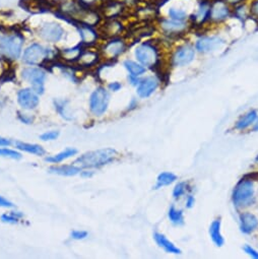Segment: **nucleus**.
Wrapping results in <instances>:
<instances>
[{"label": "nucleus", "mask_w": 258, "mask_h": 259, "mask_svg": "<svg viewBox=\"0 0 258 259\" xmlns=\"http://www.w3.org/2000/svg\"><path fill=\"white\" fill-rule=\"evenodd\" d=\"M56 10L62 18L70 20L76 26L87 25L97 28L104 20L100 10L88 9L76 0H61L56 4Z\"/></svg>", "instance_id": "nucleus-1"}, {"label": "nucleus", "mask_w": 258, "mask_h": 259, "mask_svg": "<svg viewBox=\"0 0 258 259\" xmlns=\"http://www.w3.org/2000/svg\"><path fill=\"white\" fill-rule=\"evenodd\" d=\"M25 38L21 33H0V57L16 61L22 57Z\"/></svg>", "instance_id": "nucleus-2"}, {"label": "nucleus", "mask_w": 258, "mask_h": 259, "mask_svg": "<svg viewBox=\"0 0 258 259\" xmlns=\"http://www.w3.org/2000/svg\"><path fill=\"white\" fill-rule=\"evenodd\" d=\"M117 155L116 151L113 149H103L98 151L89 152L78 159L75 160L74 165L79 168H100L104 165L111 163L115 156Z\"/></svg>", "instance_id": "nucleus-3"}, {"label": "nucleus", "mask_w": 258, "mask_h": 259, "mask_svg": "<svg viewBox=\"0 0 258 259\" xmlns=\"http://www.w3.org/2000/svg\"><path fill=\"white\" fill-rule=\"evenodd\" d=\"M136 58L146 68L157 69L161 64V53L159 47L151 42L146 41L140 44L135 51Z\"/></svg>", "instance_id": "nucleus-4"}, {"label": "nucleus", "mask_w": 258, "mask_h": 259, "mask_svg": "<svg viewBox=\"0 0 258 259\" xmlns=\"http://www.w3.org/2000/svg\"><path fill=\"white\" fill-rule=\"evenodd\" d=\"M53 56L54 52L51 49H48L39 43H32L23 51L22 59L25 64L36 66L43 65L48 60L52 59Z\"/></svg>", "instance_id": "nucleus-5"}, {"label": "nucleus", "mask_w": 258, "mask_h": 259, "mask_svg": "<svg viewBox=\"0 0 258 259\" xmlns=\"http://www.w3.org/2000/svg\"><path fill=\"white\" fill-rule=\"evenodd\" d=\"M233 202L237 207H246L254 202V186L250 178H243L233 191Z\"/></svg>", "instance_id": "nucleus-6"}, {"label": "nucleus", "mask_w": 258, "mask_h": 259, "mask_svg": "<svg viewBox=\"0 0 258 259\" xmlns=\"http://www.w3.org/2000/svg\"><path fill=\"white\" fill-rule=\"evenodd\" d=\"M233 16V7L227 0H210L207 23L223 24Z\"/></svg>", "instance_id": "nucleus-7"}, {"label": "nucleus", "mask_w": 258, "mask_h": 259, "mask_svg": "<svg viewBox=\"0 0 258 259\" xmlns=\"http://www.w3.org/2000/svg\"><path fill=\"white\" fill-rule=\"evenodd\" d=\"M158 26L166 36L179 37L184 35L188 31V29L190 28V23L189 21L181 22L164 17L159 19Z\"/></svg>", "instance_id": "nucleus-8"}, {"label": "nucleus", "mask_w": 258, "mask_h": 259, "mask_svg": "<svg viewBox=\"0 0 258 259\" xmlns=\"http://www.w3.org/2000/svg\"><path fill=\"white\" fill-rule=\"evenodd\" d=\"M38 35L48 43H58L63 39L65 30L59 23L45 22L38 28Z\"/></svg>", "instance_id": "nucleus-9"}, {"label": "nucleus", "mask_w": 258, "mask_h": 259, "mask_svg": "<svg viewBox=\"0 0 258 259\" xmlns=\"http://www.w3.org/2000/svg\"><path fill=\"white\" fill-rule=\"evenodd\" d=\"M22 77L24 78V80L31 83L33 90L37 94L44 93V82L47 77V74L44 69L30 65L23 69Z\"/></svg>", "instance_id": "nucleus-10"}, {"label": "nucleus", "mask_w": 258, "mask_h": 259, "mask_svg": "<svg viewBox=\"0 0 258 259\" xmlns=\"http://www.w3.org/2000/svg\"><path fill=\"white\" fill-rule=\"evenodd\" d=\"M196 55L195 47L191 44H183L179 46L171 56V63L173 66L181 67L190 64Z\"/></svg>", "instance_id": "nucleus-11"}, {"label": "nucleus", "mask_w": 258, "mask_h": 259, "mask_svg": "<svg viewBox=\"0 0 258 259\" xmlns=\"http://www.w3.org/2000/svg\"><path fill=\"white\" fill-rule=\"evenodd\" d=\"M98 28L101 37L106 40L120 37L125 31V26L121 19H104Z\"/></svg>", "instance_id": "nucleus-12"}, {"label": "nucleus", "mask_w": 258, "mask_h": 259, "mask_svg": "<svg viewBox=\"0 0 258 259\" xmlns=\"http://www.w3.org/2000/svg\"><path fill=\"white\" fill-rule=\"evenodd\" d=\"M128 48V43L123 37H116L112 39H107L106 43L102 48V53L107 59L115 60L121 56Z\"/></svg>", "instance_id": "nucleus-13"}, {"label": "nucleus", "mask_w": 258, "mask_h": 259, "mask_svg": "<svg viewBox=\"0 0 258 259\" xmlns=\"http://www.w3.org/2000/svg\"><path fill=\"white\" fill-rule=\"evenodd\" d=\"M110 96L104 88H98L91 96L90 99V108L91 111L97 115H103L108 108Z\"/></svg>", "instance_id": "nucleus-14"}, {"label": "nucleus", "mask_w": 258, "mask_h": 259, "mask_svg": "<svg viewBox=\"0 0 258 259\" xmlns=\"http://www.w3.org/2000/svg\"><path fill=\"white\" fill-rule=\"evenodd\" d=\"M99 10L104 19H121L128 9L121 0H105Z\"/></svg>", "instance_id": "nucleus-15"}, {"label": "nucleus", "mask_w": 258, "mask_h": 259, "mask_svg": "<svg viewBox=\"0 0 258 259\" xmlns=\"http://www.w3.org/2000/svg\"><path fill=\"white\" fill-rule=\"evenodd\" d=\"M225 41L219 36H201L195 42V50L199 53L205 54L221 48Z\"/></svg>", "instance_id": "nucleus-16"}, {"label": "nucleus", "mask_w": 258, "mask_h": 259, "mask_svg": "<svg viewBox=\"0 0 258 259\" xmlns=\"http://www.w3.org/2000/svg\"><path fill=\"white\" fill-rule=\"evenodd\" d=\"M210 8V0H200L197 5L194 13L190 15L189 22L191 25L195 26H203L208 21Z\"/></svg>", "instance_id": "nucleus-17"}, {"label": "nucleus", "mask_w": 258, "mask_h": 259, "mask_svg": "<svg viewBox=\"0 0 258 259\" xmlns=\"http://www.w3.org/2000/svg\"><path fill=\"white\" fill-rule=\"evenodd\" d=\"M76 27L80 36L81 45L91 47V46H94L96 43H98V40L101 37V35L99 30L96 29V27L87 26V25H78Z\"/></svg>", "instance_id": "nucleus-18"}, {"label": "nucleus", "mask_w": 258, "mask_h": 259, "mask_svg": "<svg viewBox=\"0 0 258 259\" xmlns=\"http://www.w3.org/2000/svg\"><path fill=\"white\" fill-rule=\"evenodd\" d=\"M19 104L27 110L35 109L39 105V97L33 89L21 90L18 94Z\"/></svg>", "instance_id": "nucleus-19"}, {"label": "nucleus", "mask_w": 258, "mask_h": 259, "mask_svg": "<svg viewBox=\"0 0 258 259\" xmlns=\"http://www.w3.org/2000/svg\"><path fill=\"white\" fill-rule=\"evenodd\" d=\"M159 87V79L155 76H147L138 84V95L141 98L150 97Z\"/></svg>", "instance_id": "nucleus-20"}, {"label": "nucleus", "mask_w": 258, "mask_h": 259, "mask_svg": "<svg viewBox=\"0 0 258 259\" xmlns=\"http://www.w3.org/2000/svg\"><path fill=\"white\" fill-rule=\"evenodd\" d=\"M258 228V220L251 212H243L240 215V229L244 234H250Z\"/></svg>", "instance_id": "nucleus-21"}, {"label": "nucleus", "mask_w": 258, "mask_h": 259, "mask_svg": "<svg viewBox=\"0 0 258 259\" xmlns=\"http://www.w3.org/2000/svg\"><path fill=\"white\" fill-rule=\"evenodd\" d=\"M167 18L175 21L186 22V21H189L190 14L188 13L187 9L183 6L172 5L167 9Z\"/></svg>", "instance_id": "nucleus-22"}, {"label": "nucleus", "mask_w": 258, "mask_h": 259, "mask_svg": "<svg viewBox=\"0 0 258 259\" xmlns=\"http://www.w3.org/2000/svg\"><path fill=\"white\" fill-rule=\"evenodd\" d=\"M154 238L157 242V244L163 248L167 253H172V254H180L181 250L175 246L174 243H172L165 235L160 234V233H155Z\"/></svg>", "instance_id": "nucleus-23"}, {"label": "nucleus", "mask_w": 258, "mask_h": 259, "mask_svg": "<svg viewBox=\"0 0 258 259\" xmlns=\"http://www.w3.org/2000/svg\"><path fill=\"white\" fill-rule=\"evenodd\" d=\"M209 235H210V238L212 240V242L219 246V247H222L225 243V240H224V237L221 233V221L220 220H214L210 227H209Z\"/></svg>", "instance_id": "nucleus-24"}, {"label": "nucleus", "mask_w": 258, "mask_h": 259, "mask_svg": "<svg viewBox=\"0 0 258 259\" xmlns=\"http://www.w3.org/2000/svg\"><path fill=\"white\" fill-rule=\"evenodd\" d=\"M123 65L126 68V70L129 72V75H133V76L140 77L147 71V68L144 65H142L139 61L137 62L134 60L127 59L124 61Z\"/></svg>", "instance_id": "nucleus-25"}, {"label": "nucleus", "mask_w": 258, "mask_h": 259, "mask_svg": "<svg viewBox=\"0 0 258 259\" xmlns=\"http://www.w3.org/2000/svg\"><path fill=\"white\" fill-rule=\"evenodd\" d=\"M234 18L244 22L250 18V10H249V4L246 3H240L233 7V16Z\"/></svg>", "instance_id": "nucleus-26"}, {"label": "nucleus", "mask_w": 258, "mask_h": 259, "mask_svg": "<svg viewBox=\"0 0 258 259\" xmlns=\"http://www.w3.org/2000/svg\"><path fill=\"white\" fill-rule=\"evenodd\" d=\"M50 173L57 174L60 176H74L80 172V168L75 165H65L60 167H52L49 169Z\"/></svg>", "instance_id": "nucleus-27"}, {"label": "nucleus", "mask_w": 258, "mask_h": 259, "mask_svg": "<svg viewBox=\"0 0 258 259\" xmlns=\"http://www.w3.org/2000/svg\"><path fill=\"white\" fill-rule=\"evenodd\" d=\"M256 119H257L256 111H254V110L249 111L248 113H246L244 116H242L238 120V122L236 123V128L242 131V129H245V128L249 127L250 125H252L256 121Z\"/></svg>", "instance_id": "nucleus-28"}, {"label": "nucleus", "mask_w": 258, "mask_h": 259, "mask_svg": "<svg viewBox=\"0 0 258 259\" xmlns=\"http://www.w3.org/2000/svg\"><path fill=\"white\" fill-rule=\"evenodd\" d=\"M82 50H83V48L80 45L73 47V48L63 49L61 51V57L69 62H77Z\"/></svg>", "instance_id": "nucleus-29"}, {"label": "nucleus", "mask_w": 258, "mask_h": 259, "mask_svg": "<svg viewBox=\"0 0 258 259\" xmlns=\"http://www.w3.org/2000/svg\"><path fill=\"white\" fill-rule=\"evenodd\" d=\"M16 147L21 151H24V152H27V153H30V154H34V155H37V156H43L45 154V150L39 145L17 142Z\"/></svg>", "instance_id": "nucleus-30"}, {"label": "nucleus", "mask_w": 258, "mask_h": 259, "mask_svg": "<svg viewBox=\"0 0 258 259\" xmlns=\"http://www.w3.org/2000/svg\"><path fill=\"white\" fill-rule=\"evenodd\" d=\"M77 153V151L75 149H71V148H68L66 149L65 151L53 156V157H49V158H46V162H49V163H60L68 158H71L73 157L75 154Z\"/></svg>", "instance_id": "nucleus-31"}, {"label": "nucleus", "mask_w": 258, "mask_h": 259, "mask_svg": "<svg viewBox=\"0 0 258 259\" xmlns=\"http://www.w3.org/2000/svg\"><path fill=\"white\" fill-rule=\"evenodd\" d=\"M177 179V177L171 173V172H164L162 174L159 175L158 179H157V184L155 186V189H159L161 187H164V186H167V185H170L172 184L175 180Z\"/></svg>", "instance_id": "nucleus-32"}, {"label": "nucleus", "mask_w": 258, "mask_h": 259, "mask_svg": "<svg viewBox=\"0 0 258 259\" xmlns=\"http://www.w3.org/2000/svg\"><path fill=\"white\" fill-rule=\"evenodd\" d=\"M169 219L175 225H183L184 224L183 211L178 210L174 206H171L169 209Z\"/></svg>", "instance_id": "nucleus-33"}, {"label": "nucleus", "mask_w": 258, "mask_h": 259, "mask_svg": "<svg viewBox=\"0 0 258 259\" xmlns=\"http://www.w3.org/2000/svg\"><path fill=\"white\" fill-rule=\"evenodd\" d=\"M78 4L88 8V9H97L99 10L103 5L104 0H76Z\"/></svg>", "instance_id": "nucleus-34"}, {"label": "nucleus", "mask_w": 258, "mask_h": 259, "mask_svg": "<svg viewBox=\"0 0 258 259\" xmlns=\"http://www.w3.org/2000/svg\"><path fill=\"white\" fill-rule=\"evenodd\" d=\"M187 190H188V184H187V183H185V182H180V183H178V184L175 186L174 190H173V196H174V198H176V199L180 198L182 195H184V194L186 193Z\"/></svg>", "instance_id": "nucleus-35"}, {"label": "nucleus", "mask_w": 258, "mask_h": 259, "mask_svg": "<svg viewBox=\"0 0 258 259\" xmlns=\"http://www.w3.org/2000/svg\"><path fill=\"white\" fill-rule=\"evenodd\" d=\"M23 217V213L21 212H16L13 211L11 213H6L2 217V221L5 223H10V224H16L19 222V219Z\"/></svg>", "instance_id": "nucleus-36"}, {"label": "nucleus", "mask_w": 258, "mask_h": 259, "mask_svg": "<svg viewBox=\"0 0 258 259\" xmlns=\"http://www.w3.org/2000/svg\"><path fill=\"white\" fill-rule=\"evenodd\" d=\"M0 157L4 158H10L14 160H20L22 158V155L19 152L10 150V149H0Z\"/></svg>", "instance_id": "nucleus-37"}, {"label": "nucleus", "mask_w": 258, "mask_h": 259, "mask_svg": "<svg viewBox=\"0 0 258 259\" xmlns=\"http://www.w3.org/2000/svg\"><path fill=\"white\" fill-rule=\"evenodd\" d=\"M249 10L250 18L258 22V0H251V3L249 4Z\"/></svg>", "instance_id": "nucleus-38"}, {"label": "nucleus", "mask_w": 258, "mask_h": 259, "mask_svg": "<svg viewBox=\"0 0 258 259\" xmlns=\"http://www.w3.org/2000/svg\"><path fill=\"white\" fill-rule=\"evenodd\" d=\"M59 137V133L58 132H49V133H45L40 137V140L46 142V141H54Z\"/></svg>", "instance_id": "nucleus-39"}, {"label": "nucleus", "mask_w": 258, "mask_h": 259, "mask_svg": "<svg viewBox=\"0 0 258 259\" xmlns=\"http://www.w3.org/2000/svg\"><path fill=\"white\" fill-rule=\"evenodd\" d=\"M88 237V233L85 231H73L71 232V238L75 240H82Z\"/></svg>", "instance_id": "nucleus-40"}, {"label": "nucleus", "mask_w": 258, "mask_h": 259, "mask_svg": "<svg viewBox=\"0 0 258 259\" xmlns=\"http://www.w3.org/2000/svg\"><path fill=\"white\" fill-rule=\"evenodd\" d=\"M243 249H244V251H245L249 256L258 259V252H257L254 248H252V247L249 246V245H245Z\"/></svg>", "instance_id": "nucleus-41"}, {"label": "nucleus", "mask_w": 258, "mask_h": 259, "mask_svg": "<svg viewBox=\"0 0 258 259\" xmlns=\"http://www.w3.org/2000/svg\"><path fill=\"white\" fill-rule=\"evenodd\" d=\"M14 206L15 205L11 201H9L3 196H0V207H14Z\"/></svg>", "instance_id": "nucleus-42"}, {"label": "nucleus", "mask_w": 258, "mask_h": 259, "mask_svg": "<svg viewBox=\"0 0 258 259\" xmlns=\"http://www.w3.org/2000/svg\"><path fill=\"white\" fill-rule=\"evenodd\" d=\"M121 83L120 82H118V81H114V82H111L110 84H109V89L111 90V91H113V92H117V91H119L120 89H121Z\"/></svg>", "instance_id": "nucleus-43"}, {"label": "nucleus", "mask_w": 258, "mask_h": 259, "mask_svg": "<svg viewBox=\"0 0 258 259\" xmlns=\"http://www.w3.org/2000/svg\"><path fill=\"white\" fill-rule=\"evenodd\" d=\"M194 203H195L194 197H193L192 195H189V196L187 197V199H186V206H187L188 208H191V207L194 205Z\"/></svg>", "instance_id": "nucleus-44"}, {"label": "nucleus", "mask_w": 258, "mask_h": 259, "mask_svg": "<svg viewBox=\"0 0 258 259\" xmlns=\"http://www.w3.org/2000/svg\"><path fill=\"white\" fill-rule=\"evenodd\" d=\"M10 145H11V142L9 140L0 138V147H7V146H10Z\"/></svg>", "instance_id": "nucleus-45"}, {"label": "nucleus", "mask_w": 258, "mask_h": 259, "mask_svg": "<svg viewBox=\"0 0 258 259\" xmlns=\"http://www.w3.org/2000/svg\"><path fill=\"white\" fill-rule=\"evenodd\" d=\"M92 175H93L92 171H83V172H81V176L82 177H91Z\"/></svg>", "instance_id": "nucleus-46"}, {"label": "nucleus", "mask_w": 258, "mask_h": 259, "mask_svg": "<svg viewBox=\"0 0 258 259\" xmlns=\"http://www.w3.org/2000/svg\"><path fill=\"white\" fill-rule=\"evenodd\" d=\"M253 131L254 132H258V118L256 119V123H255V126L253 127Z\"/></svg>", "instance_id": "nucleus-47"}, {"label": "nucleus", "mask_w": 258, "mask_h": 259, "mask_svg": "<svg viewBox=\"0 0 258 259\" xmlns=\"http://www.w3.org/2000/svg\"><path fill=\"white\" fill-rule=\"evenodd\" d=\"M256 162H258V156H257V158H256Z\"/></svg>", "instance_id": "nucleus-48"}, {"label": "nucleus", "mask_w": 258, "mask_h": 259, "mask_svg": "<svg viewBox=\"0 0 258 259\" xmlns=\"http://www.w3.org/2000/svg\"><path fill=\"white\" fill-rule=\"evenodd\" d=\"M104 2H105V0H104Z\"/></svg>", "instance_id": "nucleus-49"}]
</instances>
